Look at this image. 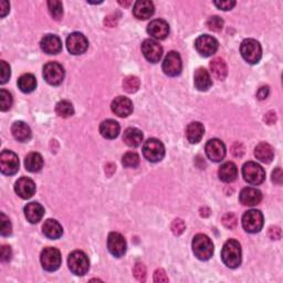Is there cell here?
Returning <instances> with one entry per match:
<instances>
[{"label":"cell","mask_w":283,"mask_h":283,"mask_svg":"<svg viewBox=\"0 0 283 283\" xmlns=\"http://www.w3.org/2000/svg\"><path fill=\"white\" fill-rule=\"evenodd\" d=\"M221 260L228 268L236 269L241 265V246L235 239H230L223 244Z\"/></svg>","instance_id":"1"},{"label":"cell","mask_w":283,"mask_h":283,"mask_svg":"<svg viewBox=\"0 0 283 283\" xmlns=\"http://www.w3.org/2000/svg\"><path fill=\"white\" fill-rule=\"evenodd\" d=\"M192 251L199 260H209L214 254V243L209 237L198 234L192 239Z\"/></svg>","instance_id":"2"},{"label":"cell","mask_w":283,"mask_h":283,"mask_svg":"<svg viewBox=\"0 0 283 283\" xmlns=\"http://www.w3.org/2000/svg\"><path fill=\"white\" fill-rule=\"evenodd\" d=\"M240 52L243 59L250 64L258 63L262 56L260 43L254 39L243 40L240 46Z\"/></svg>","instance_id":"3"},{"label":"cell","mask_w":283,"mask_h":283,"mask_svg":"<svg viewBox=\"0 0 283 283\" xmlns=\"http://www.w3.org/2000/svg\"><path fill=\"white\" fill-rule=\"evenodd\" d=\"M143 155L152 163L160 162L165 156V147L159 139L150 138L144 143Z\"/></svg>","instance_id":"4"},{"label":"cell","mask_w":283,"mask_h":283,"mask_svg":"<svg viewBox=\"0 0 283 283\" xmlns=\"http://www.w3.org/2000/svg\"><path fill=\"white\" fill-rule=\"evenodd\" d=\"M68 266L73 274L84 275L90 269V261L84 252L76 250L69 256Z\"/></svg>","instance_id":"5"},{"label":"cell","mask_w":283,"mask_h":283,"mask_svg":"<svg viewBox=\"0 0 283 283\" xmlns=\"http://www.w3.org/2000/svg\"><path fill=\"white\" fill-rule=\"evenodd\" d=\"M242 176L244 181L251 185H260L266 179V172L254 162H248L242 167Z\"/></svg>","instance_id":"6"},{"label":"cell","mask_w":283,"mask_h":283,"mask_svg":"<svg viewBox=\"0 0 283 283\" xmlns=\"http://www.w3.org/2000/svg\"><path fill=\"white\" fill-rule=\"evenodd\" d=\"M242 227L249 234H257L263 227V215L261 211L251 209L242 216Z\"/></svg>","instance_id":"7"},{"label":"cell","mask_w":283,"mask_h":283,"mask_svg":"<svg viewBox=\"0 0 283 283\" xmlns=\"http://www.w3.org/2000/svg\"><path fill=\"white\" fill-rule=\"evenodd\" d=\"M42 268L47 271H55L61 266V253L56 248H44L40 256Z\"/></svg>","instance_id":"8"},{"label":"cell","mask_w":283,"mask_h":283,"mask_svg":"<svg viewBox=\"0 0 283 283\" xmlns=\"http://www.w3.org/2000/svg\"><path fill=\"white\" fill-rule=\"evenodd\" d=\"M64 69L60 63L49 62L43 68V78L51 86H59L64 80Z\"/></svg>","instance_id":"9"},{"label":"cell","mask_w":283,"mask_h":283,"mask_svg":"<svg viewBox=\"0 0 283 283\" xmlns=\"http://www.w3.org/2000/svg\"><path fill=\"white\" fill-rule=\"evenodd\" d=\"M219 47V43L215 39L214 37L208 35H203L197 38L195 41V48L198 51V53L203 56H211L215 54Z\"/></svg>","instance_id":"10"},{"label":"cell","mask_w":283,"mask_h":283,"mask_svg":"<svg viewBox=\"0 0 283 283\" xmlns=\"http://www.w3.org/2000/svg\"><path fill=\"white\" fill-rule=\"evenodd\" d=\"M0 171L5 175H15L19 171V158L14 152L6 150L0 154Z\"/></svg>","instance_id":"11"},{"label":"cell","mask_w":283,"mask_h":283,"mask_svg":"<svg viewBox=\"0 0 283 283\" xmlns=\"http://www.w3.org/2000/svg\"><path fill=\"white\" fill-rule=\"evenodd\" d=\"M183 69L182 58L176 51H171L166 55L163 62V71L168 76H177L181 74Z\"/></svg>","instance_id":"12"},{"label":"cell","mask_w":283,"mask_h":283,"mask_svg":"<svg viewBox=\"0 0 283 283\" xmlns=\"http://www.w3.org/2000/svg\"><path fill=\"white\" fill-rule=\"evenodd\" d=\"M67 47L70 53L74 55H79L84 53L89 47V41L84 35L80 32H73L67 39Z\"/></svg>","instance_id":"13"},{"label":"cell","mask_w":283,"mask_h":283,"mask_svg":"<svg viewBox=\"0 0 283 283\" xmlns=\"http://www.w3.org/2000/svg\"><path fill=\"white\" fill-rule=\"evenodd\" d=\"M205 151L207 157L215 163L221 162L224 156H226V146L218 138L209 139L207 144H206Z\"/></svg>","instance_id":"14"},{"label":"cell","mask_w":283,"mask_h":283,"mask_svg":"<svg viewBox=\"0 0 283 283\" xmlns=\"http://www.w3.org/2000/svg\"><path fill=\"white\" fill-rule=\"evenodd\" d=\"M142 53L144 54L147 61L156 63L160 60L163 55V48L155 40L146 39L142 43Z\"/></svg>","instance_id":"15"},{"label":"cell","mask_w":283,"mask_h":283,"mask_svg":"<svg viewBox=\"0 0 283 283\" xmlns=\"http://www.w3.org/2000/svg\"><path fill=\"white\" fill-rule=\"evenodd\" d=\"M107 248L114 257L121 258L126 252V241L119 233H111L107 238Z\"/></svg>","instance_id":"16"},{"label":"cell","mask_w":283,"mask_h":283,"mask_svg":"<svg viewBox=\"0 0 283 283\" xmlns=\"http://www.w3.org/2000/svg\"><path fill=\"white\" fill-rule=\"evenodd\" d=\"M113 113H115L120 118H127L133 112V103L132 101L125 98V96H118L115 98L111 104Z\"/></svg>","instance_id":"17"},{"label":"cell","mask_w":283,"mask_h":283,"mask_svg":"<svg viewBox=\"0 0 283 283\" xmlns=\"http://www.w3.org/2000/svg\"><path fill=\"white\" fill-rule=\"evenodd\" d=\"M147 32L154 39L164 40L169 34V25L165 20L156 19V20L151 21L147 25Z\"/></svg>","instance_id":"18"},{"label":"cell","mask_w":283,"mask_h":283,"mask_svg":"<svg viewBox=\"0 0 283 283\" xmlns=\"http://www.w3.org/2000/svg\"><path fill=\"white\" fill-rule=\"evenodd\" d=\"M15 191L22 199H29L35 195L36 184L28 177H21L15 184Z\"/></svg>","instance_id":"19"},{"label":"cell","mask_w":283,"mask_h":283,"mask_svg":"<svg viewBox=\"0 0 283 283\" xmlns=\"http://www.w3.org/2000/svg\"><path fill=\"white\" fill-rule=\"evenodd\" d=\"M40 47L48 54H58L62 51V41L55 35H47L41 39Z\"/></svg>","instance_id":"20"},{"label":"cell","mask_w":283,"mask_h":283,"mask_svg":"<svg viewBox=\"0 0 283 283\" xmlns=\"http://www.w3.org/2000/svg\"><path fill=\"white\" fill-rule=\"evenodd\" d=\"M155 7L150 0H138L135 3L133 8V14L139 20H146L154 15Z\"/></svg>","instance_id":"21"},{"label":"cell","mask_w":283,"mask_h":283,"mask_svg":"<svg viewBox=\"0 0 283 283\" xmlns=\"http://www.w3.org/2000/svg\"><path fill=\"white\" fill-rule=\"evenodd\" d=\"M239 201L243 206H256L262 201V194L259 189L247 187L243 188L239 195Z\"/></svg>","instance_id":"22"},{"label":"cell","mask_w":283,"mask_h":283,"mask_svg":"<svg viewBox=\"0 0 283 283\" xmlns=\"http://www.w3.org/2000/svg\"><path fill=\"white\" fill-rule=\"evenodd\" d=\"M44 215V208L39 203H30L24 207V216L31 223H38Z\"/></svg>","instance_id":"23"},{"label":"cell","mask_w":283,"mask_h":283,"mask_svg":"<svg viewBox=\"0 0 283 283\" xmlns=\"http://www.w3.org/2000/svg\"><path fill=\"white\" fill-rule=\"evenodd\" d=\"M194 83L195 87L199 91H207L212 86V81L208 71L204 68H199L196 70L195 75H194Z\"/></svg>","instance_id":"24"},{"label":"cell","mask_w":283,"mask_h":283,"mask_svg":"<svg viewBox=\"0 0 283 283\" xmlns=\"http://www.w3.org/2000/svg\"><path fill=\"white\" fill-rule=\"evenodd\" d=\"M120 124L114 120H106L102 122L100 125V133L103 137L107 139H114L119 136L120 134Z\"/></svg>","instance_id":"25"},{"label":"cell","mask_w":283,"mask_h":283,"mask_svg":"<svg viewBox=\"0 0 283 283\" xmlns=\"http://www.w3.org/2000/svg\"><path fill=\"white\" fill-rule=\"evenodd\" d=\"M205 133L204 125L199 122H192L186 128V137L190 144H197L202 140Z\"/></svg>","instance_id":"26"},{"label":"cell","mask_w":283,"mask_h":283,"mask_svg":"<svg viewBox=\"0 0 283 283\" xmlns=\"http://www.w3.org/2000/svg\"><path fill=\"white\" fill-rule=\"evenodd\" d=\"M43 234L49 239H59L63 235V229L61 224L54 219H48L44 221L42 226Z\"/></svg>","instance_id":"27"},{"label":"cell","mask_w":283,"mask_h":283,"mask_svg":"<svg viewBox=\"0 0 283 283\" xmlns=\"http://www.w3.org/2000/svg\"><path fill=\"white\" fill-rule=\"evenodd\" d=\"M11 133L18 142H28L31 138V130L24 122L18 121L12 124Z\"/></svg>","instance_id":"28"},{"label":"cell","mask_w":283,"mask_h":283,"mask_svg":"<svg viewBox=\"0 0 283 283\" xmlns=\"http://www.w3.org/2000/svg\"><path fill=\"white\" fill-rule=\"evenodd\" d=\"M209 67L211 70V73L216 80L222 81L226 79L228 74V68L226 62H224V60L221 59V58H215V59L210 62Z\"/></svg>","instance_id":"29"},{"label":"cell","mask_w":283,"mask_h":283,"mask_svg":"<svg viewBox=\"0 0 283 283\" xmlns=\"http://www.w3.org/2000/svg\"><path fill=\"white\" fill-rule=\"evenodd\" d=\"M218 175H219L220 181L223 183H233L236 181V178L238 176V169L236 164L233 162H228L221 165V167L218 171Z\"/></svg>","instance_id":"30"},{"label":"cell","mask_w":283,"mask_h":283,"mask_svg":"<svg viewBox=\"0 0 283 283\" xmlns=\"http://www.w3.org/2000/svg\"><path fill=\"white\" fill-rule=\"evenodd\" d=\"M254 156L262 163H271L274 157V151L268 143H260L254 149Z\"/></svg>","instance_id":"31"},{"label":"cell","mask_w":283,"mask_h":283,"mask_svg":"<svg viewBox=\"0 0 283 283\" xmlns=\"http://www.w3.org/2000/svg\"><path fill=\"white\" fill-rule=\"evenodd\" d=\"M123 140L125 144L130 147H137L143 142V133L139 131L138 128L135 127H128L125 130L123 135Z\"/></svg>","instance_id":"32"},{"label":"cell","mask_w":283,"mask_h":283,"mask_svg":"<svg viewBox=\"0 0 283 283\" xmlns=\"http://www.w3.org/2000/svg\"><path fill=\"white\" fill-rule=\"evenodd\" d=\"M24 166L30 173L40 172L43 167V158L39 153H30L25 156Z\"/></svg>","instance_id":"33"},{"label":"cell","mask_w":283,"mask_h":283,"mask_svg":"<svg viewBox=\"0 0 283 283\" xmlns=\"http://www.w3.org/2000/svg\"><path fill=\"white\" fill-rule=\"evenodd\" d=\"M18 87L23 93H31L37 87V80L35 75L30 73L22 74L18 80Z\"/></svg>","instance_id":"34"},{"label":"cell","mask_w":283,"mask_h":283,"mask_svg":"<svg viewBox=\"0 0 283 283\" xmlns=\"http://www.w3.org/2000/svg\"><path fill=\"white\" fill-rule=\"evenodd\" d=\"M55 112L60 118L66 119V118L72 117V115L74 114V108H73V105L71 104V102L64 100V101H60L59 103H58L55 106Z\"/></svg>","instance_id":"35"},{"label":"cell","mask_w":283,"mask_h":283,"mask_svg":"<svg viewBox=\"0 0 283 283\" xmlns=\"http://www.w3.org/2000/svg\"><path fill=\"white\" fill-rule=\"evenodd\" d=\"M139 87H140V81L137 76L130 75V76H126V78L123 80V89L127 93H135L136 91H138Z\"/></svg>","instance_id":"36"},{"label":"cell","mask_w":283,"mask_h":283,"mask_svg":"<svg viewBox=\"0 0 283 283\" xmlns=\"http://www.w3.org/2000/svg\"><path fill=\"white\" fill-rule=\"evenodd\" d=\"M48 9L51 17H52L54 20H60L63 16V6L61 2H58V0H50L48 2Z\"/></svg>","instance_id":"37"},{"label":"cell","mask_w":283,"mask_h":283,"mask_svg":"<svg viewBox=\"0 0 283 283\" xmlns=\"http://www.w3.org/2000/svg\"><path fill=\"white\" fill-rule=\"evenodd\" d=\"M122 163L125 167H130V168H135L139 165V156L138 154L135 152H128L125 155L122 157Z\"/></svg>","instance_id":"38"},{"label":"cell","mask_w":283,"mask_h":283,"mask_svg":"<svg viewBox=\"0 0 283 283\" xmlns=\"http://www.w3.org/2000/svg\"><path fill=\"white\" fill-rule=\"evenodd\" d=\"M12 105V96L11 94L6 91V90H0V110L3 112L8 111Z\"/></svg>","instance_id":"39"},{"label":"cell","mask_w":283,"mask_h":283,"mask_svg":"<svg viewBox=\"0 0 283 283\" xmlns=\"http://www.w3.org/2000/svg\"><path fill=\"white\" fill-rule=\"evenodd\" d=\"M207 27L209 28V30L215 31V32H219L222 30L223 28V20L218 16H214L210 17L207 21Z\"/></svg>","instance_id":"40"},{"label":"cell","mask_w":283,"mask_h":283,"mask_svg":"<svg viewBox=\"0 0 283 283\" xmlns=\"http://www.w3.org/2000/svg\"><path fill=\"white\" fill-rule=\"evenodd\" d=\"M0 221H2V226H0V233H2V236L7 237L9 235H11V223L9 218L6 216L4 212L0 214Z\"/></svg>","instance_id":"41"},{"label":"cell","mask_w":283,"mask_h":283,"mask_svg":"<svg viewBox=\"0 0 283 283\" xmlns=\"http://www.w3.org/2000/svg\"><path fill=\"white\" fill-rule=\"evenodd\" d=\"M10 67H9V64L2 60L0 61V83L2 84H5L6 82H8L9 78H10Z\"/></svg>","instance_id":"42"},{"label":"cell","mask_w":283,"mask_h":283,"mask_svg":"<svg viewBox=\"0 0 283 283\" xmlns=\"http://www.w3.org/2000/svg\"><path fill=\"white\" fill-rule=\"evenodd\" d=\"M133 274L135 278H136V280L144 282L146 280V267L143 265V263L137 262L136 265L134 266Z\"/></svg>","instance_id":"43"},{"label":"cell","mask_w":283,"mask_h":283,"mask_svg":"<svg viewBox=\"0 0 283 283\" xmlns=\"http://www.w3.org/2000/svg\"><path fill=\"white\" fill-rule=\"evenodd\" d=\"M221 221L223 226L228 229H235L237 226V217L233 212H228V214L223 215Z\"/></svg>","instance_id":"44"},{"label":"cell","mask_w":283,"mask_h":283,"mask_svg":"<svg viewBox=\"0 0 283 283\" xmlns=\"http://www.w3.org/2000/svg\"><path fill=\"white\" fill-rule=\"evenodd\" d=\"M185 222L182 219H175L172 223V231L175 236H181L185 231Z\"/></svg>","instance_id":"45"},{"label":"cell","mask_w":283,"mask_h":283,"mask_svg":"<svg viewBox=\"0 0 283 283\" xmlns=\"http://www.w3.org/2000/svg\"><path fill=\"white\" fill-rule=\"evenodd\" d=\"M214 5L220 10L227 11V10H231L235 7L236 2H234V0H228V2H214Z\"/></svg>","instance_id":"46"},{"label":"cell","mask_w":283,"mask_h":283,"mask_svg":"<svg viewBox=\"0 0 283 283\" xmlns=\"http://www.w3.org/2000/svg\"><path fill=\"white\" fill-rule=\"evenodd\" d=\"M11 257H12L11 248L9 246H3L2 251H0V259H2V261L8 262L11 260Z\"/></svg>","instance_id":"47"},{"label":"cell","mask_w":283,"mask_h":283,"mask_svg":"<svg viewBox=\"0 0 283 283\" xmlns=\"http://www.w3.org/2000/svg\"><path fill=\"white\" fill-rule=\"evenodd\" d=\"M231 153L235 157H241L244 154V147L241 143H235L231 147Z\"/></svg>","instance_id":"48"},{"label":"cell","mask_w":283,"mask_h":283,"mask_svg":"<svg viewBox=\"0 0 283 283\" xmlns=\"http://www.w3.org/2000/svg\"><path fill=\"white\" fill-rule=\"evenodd\" d=\"M154 281L155 282H168V278L163 269H157L154 273Z\"/></svg>","instance_id":"49"},{"label":"cell","mask_w":283,"mask_h":283,"mask_svg":"<svg viewBox=\"0 0 283 283\" xmlns=\"http://www.w3.org/2000/svg\"><path fill=\"white\" fill-rule=\"evenodd\" d=\"M269 237H270V239H272V240H279L280 238H281V229L279 227H276V226H272V227H270L269 228Z\"/></svg>","instance_id":"50"},{"label":"cell","mask_w":283,"mask_h":283,"mask_svg":"<svg viewBox=\"0 0 283 283\" xmlns=\"http://www.w3.org/2000/svg\"><path fill=\"white\" fill-rule=\"evenodd\" d=\"M282 181H283V174H282L281 168H279V167H278V168L274 169L273 173H272V182L274 184L281 185Z\"/></svg>","instance_id":"51"},{"label":"cell","mask_w":283,"mask_h":283,"mask_svg":"<svg viewBox=\"0 0 283 283\" xmlns=\"http://www.w3.org/2000/svg\"><path fill=\"white\" fill-rule=\"evenodd\" d=\"M118 20H119V18H118L117 16H115V14H113V15H110V16L105 17L104 24L107 25V27L113 28V27H115V25H117Z\"/></svg>","instance_id":"52"},{"label":"cell","mask_w":283,"mask_h":283,"mask_svg":"<svg viewBox=\"0 0 283 283\" xmlns=\"http://www.w3.org/2000/svg\"><path fill=\"white\" fill-rule=\"evenodd\" d=\"M269 93H270L269 87H261L258 90V92H257V98H258L259 100H266L268 98Z\"/></svg>","instance_id":"53"},{"label":"cell","mask_w":283,"mask_h":283,"mask_svg":"<svg viewBox=\"0 0 283 283\" xmlns=\"http://www.w3.org/2000/svg\"><path fill=\"white\" fill-rule=\"evenodd\" d=\"M10 8V5L8 2H6V0H3L2 3H0V16H2V18L6 17V15L8 14L9 12V9Z\"/></svg>","instance_id":"54"},{"label":"cell","mask_w":283,"mask_h":283,"mask_svg":"<svg viewBox=\"0 0 283 283\" xmlns=\"http://www.w3.org/2000/svg\"><path fill=\"white\" fill-rule=\"evenodd\" d=\"M275 121H276V114L273 111H270L265 115V122L269 125L274 124Z\"/></svg>","instance_id":"55"},{"label":"cell","mask_w":283,"mask_h":283,"mask_svg":"<svg viewBox=\"0 0 283 283\" xmlns=\"http://www.w3.org/2000/svg\"><path fill=\"white\" fill-rule=\"evenodd\" d=\"M120 5L122 6H124V7H128V6L131 5V2H119Z\"/></svg>","instance_id":"56"}]
</instances>
